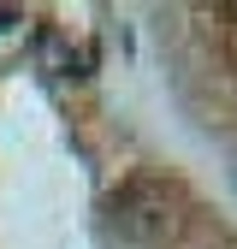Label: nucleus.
I'll list each match as a JSON object with an SVG mask.
<instances>
[{
	"label": "nucleus",
	"mask_w": 237,
	"mask_h": 249,
	"mask_svg": "<svg viewBox=\"0 0 237 249\" xmlns=\"http://www.w3.org/2000/svg\"><path fill=\"white\" fill-rule=\"evenodd\" d=\"M12 24H24V18H18L12 6H0V30H12Z\"/></svg>",
	"instance_id": "2"
},
{
	"label": "nucleus",
	"mask_w": 237,
	"mask_h": 249,
	"mask_svg": "<svg viewBox=\"0 0 237 249\" xmlns=\"http://www.w3.org/2000/svg\"><path fill=\"white\" fill-rule=\"evenodd\" d=\"M113 231L125 237V243H160L172 231V190L154 178H136L118 190L113 202Z\"/></svg>",
	"instance_id": "1"
}]
</instances>
